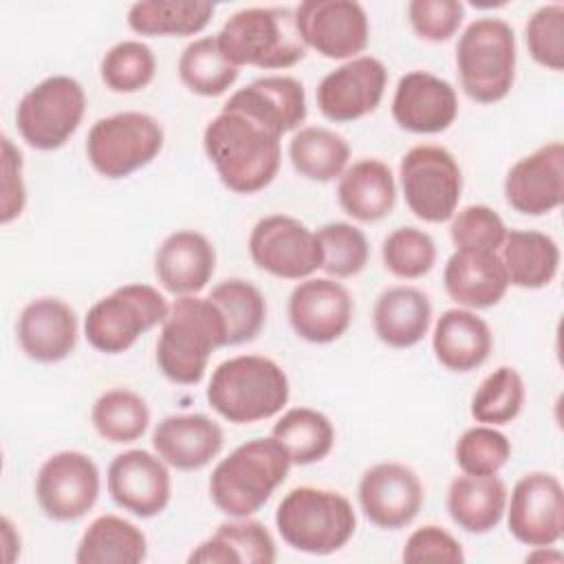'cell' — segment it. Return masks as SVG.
I'll return each instance as SVG.
<instances>
[{"label": "cell", "mask_w": 564, "mask_h": 564, "mask_svg": "<svg viewBox=\"0 0 564 564\" xmlns=\"http://www.w3.org/2000/svg\"><path fill=\"white\" fill-rule=\"evenodd\" d=\"M465 18L460 0H412L408 4V20L414 33L427 42L449 40Z\"/></svg>", "instance_id": "obj_47"}, {"label": "cell", "mask_w": 564, "mask_h": 564, "mask_svg": "<svg viewBox=\"0 0 564 564\" xmlns=\"http://www.w3.org/2000/svg\"><path fill=\"white\" fill-rule=\"evenodd\" d=\"M167 311L165 297L154 286L123 284L88 308L84 335L95 350L119 355L132 348L139 335L163 324Z\"/></svg>", "instance_id": "obj_8"}, {"label": "cell", "mask_w": 564, "mask_h": 564, "mask_svg": "<svg viewBox=\"0 0 564 564\" xmlns=\"http://www.w3.org/2000/svg\"><path fill=\"white\" fill-rule=\"evenodd\" d=\"M189 564H271L275 540L269 529L249 518L223 522L189 555Z\"/></svg>", "instance_id": "obj_30"}, {"label": "cell", "mask_w": 564, "mask_h": 564, "mask_svg": "<svg viewBox=\"0 0 564 564\" xmlns=\"http://www.w3.org/2000/svg\"><path fill=\"white\" fill-rule=\"evenodd\" d=\"M220 311L227 328V346L256 339L267 319V302L256 284L242 278L218 282L207 295Z\"/></svg>", "instance_id": "obj_37"}, {"label": "cell", "mask_w": 564, "mask_h": 564, "mask_svg": "<svg viewBox=\"0 0 564 564\" xmlns=\"http://www.w3.org/2000/svg\"><path fill=\"white\" fill-rule=\"evenodd\" d=\"M386 269L403 280H416L432 271L436 262V245L432 236L416 227H397L381 245Z\"/></svg>", "instance_id": "obj_43"}, {"label": "cell", "mask_w": 564, "mask_h": 564, "mask_svg": "<svg viewBox=\"0 0 564 564\" xmlns=\"http://www.w3.org/2000/svg\"><path fill=\"white\" fill-rule=\"evenodd\" d=\"M458 115V97L454 86L427 70L405 73L392 97L394 123L412 134L445 132Z\"/></svg>", "instance_id": "obj_21"}, {"label": "cell", "mask_w": 564, "mask_h": 564, "mask_svg": "<svg viewBox=\"0 0 564 564\" xmlns=\"http://www.w3.org/2000/svg\"><path fill=\"white\" fill-rule=\"evenodd\" d=\"M249 253L258 269L284 280H304L322 269L317 234L286 214H271L253 225Z\"/></svg>", "instance_id": "obj_12"}, {"label": "cell", "mask_w": 564, "mask_h": 564, "mask_svg": "<svg viewBox=\"0 0 564 564\" xmlns=\"http://www.w3.org/2000/svg\"><path fill=\"white\" fill-rule=\"evenodd\" d=\"M223 427L205 414L165 416L152 432L154 452L174 469L196 471L223 449Z\"/></svg>", "instance_id": "obj_23"}, {"label": "cell", "mask_w": 564, "mask_h": 564, "mask_svg": "<svg viewBox=\"0 0 564 564\" xmlns=\"http://www.w3.org/2000/svg\"><path fill=\"white\" fill-rule=\"evenodd\" d=\"M454 456L469 476H496L511 458V443L494 425H474L456 441Z\"/></svg>", "instance_id": "obj_44"}, {"label": "cell", "mask_w": 564, "mask_h": 564, "mask_svg": "<svg viewBox=\"0 0 564 564\" xmlns=\"http://www.w3.org/2000/svg\"><path fill=\"white\" fill-rule=\"evenodd\" d=\"M289 159L297 174L308 181L328 183L348 165L350 145L335 130L322 126L300 128L289 143Z\"/></svg>", "instance_id": "obj_35"}, {"label": "cell", "mask_w": 564, "mask_h": 564, "mask_svg": "<svg viewBox=\"0 0 564 564\" xmlns=\"http://www.w3.org/2000/svg\"><path fill=\"white\" fill-rule=\"evenodd\" d=\"M99 489L95 460L75 449L48 456L35 476L37 505L55 522H73L86 516L95 507Z\"/></svg>", "instance_id": "obj_13"}, {"label": "cell", "mask_w": 564, "mask_h": 564, "mask_svg": "<svg viewBox=\"0 0 564 564\" xmlns=\"http://www.w3.org/2000/svg\"><path fill=\"white\" fill-rule=\"evenodd\" d=\"M432 304L416 286L386 289L372 308L375 335L390 348H412L430 330Z\"/></svg>", "instance_id": "obj_29"}, {"label": "cell", "mask_w": 564, "mask_h": 564, "mask_svg": "<svg viewBox=\"0 0 564 564\" xmlns=\"http://www.w3.org/2000/svg\"><path fill=\"white\" fill-rule=\"evenodd\" d=\"M529 55L544 68H564V4H544L524 24Z\"/></svg>", "instance_id": "obj_45"}, {"label": "cell", "mask_w": 564, "mask_h": 564, "mask_svg": "<svg viewBox=\"0 0 564 564\" xmlns=\"http://www.w3.org/2000/svg\"><path fill=\"white\" fill-rule=\"evenodd\" d=\"M401 557L408 564H421V562L460 564V562H465L460 542L449 531H445L443 527H436V524L419 527L405 540Z\"/></svg>", "instance_id": "obj_48"}, {"label": "cell", "mask_w": 564, "mask_h": 564, "mask_svg": "<svg viewBox=\"0 0 564 564\" xmlns=\"http://www.w3.org/2000/svg\"><path fill=\"white\" fill-rule=\"evenodd\" d=\"M291 456L275 436H260L238 445L212 471V502L231 518L260 511L286 480Z\"/></svg>", "instance_id": "obj_3"}, {"label": "cell", "mask_w": 564, "mask_h": 564, "mask_svg": "<svg viewBox=\"0 0 564 564\" xmlns=\"http://www.w3.org/2000/svg\"><path fill=\"white\" fill-rule=\"evenodd\" d=\"M456 70L471 101L505 99L516 79V35L509 22L494 15L469 22L456 44Z\"/></svg>", "instance_id": "obj_7"}, {"label": "cell", "mask_w": 564, "mask_h": 564, "mask_svg": "<svg viewBox=\"0 0 564 564\" xmlns=\"http://www.w3.org/2000/svg\"><path fill=\"white\" fill-rule=\"evenodd\" d=\"M494 335L489 324L469 308L445 311L432 335V348L441 366L452 372L480 368L491 352Z\"/></svg>", "instance_id": "obj_27"}, {"label": "cell", "mask_w": 564, "mask_h": 564, "mask_svg": "<svg viewBox=\"0 0 564 564\" xmlns=\"http://www.w3.org/2000/svg\"><path fill=\"white\" fill-rule=\"evenodd\" d=\"M399 181L408 209L425 223H445L456 214L463 172L443 145H414L399 163Z\"/></svg>", "instance_id": "obj_11"}, {"label": "cell", "mask_w": 564, "mask_h": 564, "mask_svg": "<svg viewBox=\"0 0 564 564\" xmlns=\"http://www.w3.org/2000/svg\"><path fill=\"white\" fill-rule=\"evenodd\" d=\"M238 73V66H234L220 51L216 35L189 42L178 59L181 82L200 97H218L227 93L236 84Z\"/></svg>", "instance_id": "obj_38"}, {"label": "cell", "mask_w": 564, "mask_h": 564, "mask_svg": "<svg viewBox=\"0 0 564 564\" xmlns=\"http://www.w3.org/2000/svg\"><path fill=\"white\" fill-rule=\"evenodd\" d=\"M352 297L333 278H306L289 295V322L297 337L311 344L339 339L352 322Z\"/></svg>", "instance_id": "obj_19"}, {"label": "cell", "mask_w": 564, "mask_h": 564, "mask_svg": "<svg viewBox=\"0 0 564 564\" xmlns=\"http://www.w3.org/2000/svg\"><path fill=\"white\" fill-rule=\"evenodd\" d=\"M106 485L115 505L137 518L159 516L172 496L167 463L145 449L117 454L108 465Z\"/></svg>", "instance_id": "obj_17"}, {"label": "cell", "mask_w": 564, "mask_h": 564, "mask_svg": "<svg viewBox=\"0 0 564 564\" xmlns=\"http://www.w3.org/2000/svg\"><path fill=\"white\" fill-rule=\"evenodd\" d=\"M322 247V269L330 278H352L364 271L370 245L364 231L350 223H326L317 231Z\"/></svg>", "instance_id": "obj_42"}, {"label": "cell", "mask_w": 564, "mask_h": 564, "mask_svg": "<svg viewBox=\"0 0 564 564\" xmlns=\"http://www.w3.org/2000/svg\"><path fill=\"white\" fill-rule=\"evenodd\" d=\"M449 236L456 249L469 251H494L505 242V220L487 205H467L452 216Z\"/></svg>", "instance_id": "obj_46"}, {"label": "cell", "mask_w": 564, "mask_h": 564, "mask_svg": "<svg viewBox=\"0 0 564 564\" xmlns=\"http://www.w3.org/2000/svg\"><path fill=\"white\" fill-rule=\"evenodd\" d=\"M500 260L509 284L520 289H542L551 284L560 269L557 242L535 229H511L505 236Z\"/></svg>", "instance_id": "obj_32"}, {"label": "cell", "mask_w": 564, "mask_h": 564, "mask_svg": "<svg viewBox=\"0 0 564 564\" xmlns=\"http://www.w3.org/2000/svg\"><path fill=\"white\" fill-rule=\"evenodd\" d=\"M84 112V86L68 75H51L24 93L15 110V126L26 145L51 152L75 134Z\"/></svg>", "instance_id": "obj_10"}, {"label": "cell", "mask_w": 564, "mask_h": 564, "mask_svg": "<svg viewBox=\"0 0 564 564\" xmlns=\"http://www.w3.org/2000/svg\"><path fill=\"white\" fill-rule=\"evenodd\" d=\"M275 527L291 549L330 555L355 535L357 516L350 500L339 491L304 485L282 498L275 509Z\"/></svg>", "instance_id": "obj_6"}, {"label": "cell", "mask_w": 564, "mask_h": 564, "mask_svg": "<svg viewBox=\"0 0 564 564\" xmlns=\"http://www.w3.org/2000/svg\"><path fill=\"white\" fill-rule=\"evenodd\" d=\"M216 271L214 245L194 229L170 234L154 256V273L172 295H196Z\"/></svg>", "instance_id": "obj_24"}, {"label": "cell", "mask_w": 564, "mask_h": 564, "mask_svg": "<svg viewBox=\"0 0 564 564\" xmlns=\"http://www.w3.org/2000/svg\"><path fill=\"white\" fill-rule=\"evenodd\" d=\"M337 200L359 223L386 218L397 203V183L390 165L379 159L355 161L339 176Z\"/></svg>", "instance_id": "obj_28"}, {"label": "cell", "mask_w": 564, "mask_h": 564, "mask_svg": "<svg viewBox=\"0 0 564 564\" xmlns=\"http://www.w3.org/2000/svg\"><path fill=\"white\" fill-rule=\"evenodd\" d=\"M225 106L242 110L278 134H286L306 119L304 86L289 75L258 77L249 86L236 90Z\"/></svg>", "instance_id": "obj_26"}, {"label": "cell", "mask_w": 564, "mask_h": 564, "mask_svg": "<svg viewBox=\"0 0 564 564\" xmlns=\"http://www.w3.org/2000/svg\"><path fill=\"white\" fill-rule=\"evenodd\" d=\"M524 381L511 366H500L487 375L471 397V416L485 425L511 423L524 405Z\"/></svg>", "instance_id": "obj_40"}, {"label": "cell", "mask_w": 564, "mask_h": 564, "mask_svg": "<svg viewBox=\"0 0 564 564\" xmlns=\"http://www.w3.org/2000/svg\"><path fill=\"white\" fill-rule=\"evenodd\" d=\"M223 346H227V328L218 306L209 297L178 295L161 324L156 366L172 383L196 386L212 352Z\"/></svg>", "instance_id": "obj_2"}, {"label": "cell", "mask_w": 564, "mask_h": 564, "mask_svg": "<svg viewBox=\"0 0 564 564\" xmlns=\"http://www.w3.org/2000/svg\"><path fill=\"white\" fill-rule=\"evenodd\" d=\"M507 485L498 476H458L447 489V511L467 533H487L505 516Z\"/></svg>", "instance_id": "obj_31"}, {"label": "cell", "mask_w": 564, "mask_h": 564, "mask_svg": "<svg viewBox=\"0 0 564 564\" xmlns=\"http://www.w3.org/2000/svg\"><path fill=\"white\" fill-rule=\"evenodd\" d=\"M291 456L293 465H313L324 460L335 445V427L326 414L313 408L286 410L271 430Z\"/></svg>", "instance_id": "obj_36"}, {"label": "cell", "mask_w": 564, "mask_h": 564, "mask_svg": "<svg viewBox=\"0 0 564 564\" xmlns=\"http://www.w3.org/2000/svg\"><path fill=\"white\" fill-rule=\"evenodd\" d=\"M163 128L145 112H117L97 119L86 139L93 170L106 178H126L145 167L163 150Z\"/></svg>", "instance_id": "obj_9"}, {"label": "cell", "mask_w": 564, "mask_h": 564, "mask_svg": "<svg viewBox=\"0 0 564 564\" xmlns=\"http://www.w3.org/2000/svg\"><path fill=\"white\" fill-rule=\"evenodd\" d=\"M90 421L97 434L110 443L123 445L141 438L150 425L145 399L128 388H112L93 403Z\"/></svg>", "instance_id": "obj_39"}, {"label": "cell", "mask_w": 564, "mask_h": 564, "mask_svg": "<svg viewBox=\"0 0 564 564\" xmlns=\"http://www.w3.org/2000/svg\"><path fill=\"white\" fill-rule=\"evenodd\" d=\"M99 73L101 82L112 93H137L154 79L156 57L148 44L123 40L106 51Z\"/></svg>", "instance_id": "obj_41"}, {"label": "cell", "mask_w": 564, "mask_h": 564, "mask_svg": "<svg viewBox=\"0 0 564 564\" xmlns=\"http://www.w3.org/2000/svg\"><path fill=\"white\" fill-rule=\"evenodd\" d=\"M145 557L148 540L143 531L112 513L95 518L75 551L77 564H139Z\"/></svg>", "instance_id": "obj_33"}, {"label": "cell", "mask_w": 564, "mask_h": 564, "mask_svg": "<svg viewBox=\"0 0 564 564\" xmlns=\"http://www.w3.org/2000/svg\"><path fill=\"white\" fill-rule=\"evenodd\" d=\"M18 344L37 364L66 359L77 344V315L59 297L31 300L18 317Z\"/></svg>", "instance_id": "obj_22"}, {"label": "cell", "mask_w": 564, "mask_h": 564, "mask_svg": "<svg viewBox=\"0 0 564 564\" xmlns=\"http://www.w3.org/2000/svg\"><path fill=\"white\" fill-rule=\"evenodd\" d=\"M291 394L289 377L264 355L225 359L207 386L209 405L229 423L245 425L282 412Z\"/></svg>", "instance_id": "obj_4"}, {"label": "cell", "mask_w": 564, "mask_h": 564, "mask_svg": "<svg viewBox=\"0 0 564 564\" xmlns=\"http://www.w3.org/2000/svg\"><path fill=\"white\" fill-rule=\"evenodd\" d=\"M2 225H9L18 218L26 203V187L22 181V152L13 145V141L2 134Z\"/></svg>", "instance_id": "obj_49"}, {"label": "cell", "mask_w": 564, "mask_h": 564, "mask_svg": "<svg viewBox=\"0 0 564 564\" xmlns=\"http://www.w3.org/2000/svg\"><path fill=\"white\" fill-rule=\"evenodd\" d=\"M388 84L381 59L359 55L322 77L315 99L319 112L335 123H348L377 110Z\"/></svg>", "instance_id": "obj_16"}, {"label": "cell", "mask_w": 564, "mask_h": 564, "mask_svg": "<svg viewBox=\"0 0 564 564\" xmlns=\"http://www.w3.org/2000/svg\"><path fill=\"white\" fill-rule=\"evenodd\" d=\"M443 286L456 304L478 311L491 308L505 297L509 278L498 253L456 249L445 262Z\"/></svg>", "instance_id": "obj_25"}, {"label": "cell", "mask_w": 564, "mask_h": 564, "mask_svg": "<svg viewBox=\"0 0 564 564\" xmlns=\"http://www.w3.org/2000/svg\"><path fill=\"white\" fill-rule=\"evenodd\" d=\"M564 145L551 141L518 159L505 176V198L524 216H544L562 205Z\"/></svg>", "instance_id": "obj_20"}, {"label": "cell", "mask_w": 564, "mask_h": 564, "mask_svg": "<svg viewBox=\"0 0 564 564\" xmlns=\"http://www.w3.org/2000/svg\"><path fill=\"white\" fill-rule=\"evenodd\" d=\"M234 66L291 68L306 55V44L291 7H249L236 11L216 35Z\"/></svg>", "instance_id": "obj_5"}, {"label": "cell", "mask_w": 564, "mask_h": 564, "mask_svg": "<svg viewBox=\"0 0 564 564\" xmlns=\"http://www.w3.org/2000/svg\"><path fill=\"white\" fill-rule=\"evenodd\" d=\"M509 533L527 546H553L564 533V489L549 471L524 474L507 498Z\"/></svg>", "instance_id": "obj_14"}, {"label": "cell", "mask_w": 564, "mask_h": 564, "mask_svg": "<svg viewBox=\"0 0 564 564\" xmlns=\"http://www.w3.org/2000/svg\"><path fill=\"white\" fill-rule=\"evenodd\" d=\"M359 505L364 516L379 529H401L410 524L425 500L423 485L414 469L403 463H377L359 480Z\"/></svg>", "instance_id": "obj_18"}, {"label": "cell", "mask_w": 564, "mask_h": 564, "mask_svg": "<svg viewBox=\"0 0 564 564\" xmlns=\"http://www.w3.org/2000/svg\"><path fill=\"white\" fill-rule=\"evenodd\" d=\"M282 134L251 115L223 106L203 132V148L220 183L236 194H256L278 174Z\"/></svg>", "instance_id": "obj_1"}, {"label": "cell", "mask_w": 564, "mask_h": 564, "mask_svg": "<svg viewBox=\"0 0 564 564\" xmlns=\"http://www.w3.org/2000/svg\"><path fill=\"white\" fill-rule=\"evenodd\" d=\"M214 9L212 2L194 0H141L128 9V26L150 37H187L209 24Z\"/></svg>", "instance_id": "obj_34"}, {"label": "cell", "mask_w": 564, "mask_h": 564, "mask_svg": "<svg viewBox=\"0 0 564 564\" xmlns=\"http://www.w3.org/2000/svg\"><path fill=\"white\" fill-rule=\"evenodd\" d=\"M295 22L306 48L322 57L352 59L368 46V15L355 0H304L295 7Z\"/></svg>", "instance_id": "obj_15"}]
</instances>
